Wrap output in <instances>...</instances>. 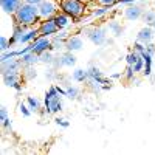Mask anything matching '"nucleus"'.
Here are the masks:
<instances>
[{
	"label": "nucleus",
	"instance_id": "1",
	"mask_svg": "<svg viewBox=\"0 0 155 155\" xmlns=\"http://www.w3.org/2000/svg\"><path fill=\"white\" fill-rule=\"evenodd\" d=\"M14 23L22 25V27H33L37 22H41L39 17V6L33 5V3H27L23 2L19 9L14 12Z\"/></svg>",
	"mask_w": 155,
	"mask_h": 155
},
{
	"label": "nucleus",
	"instance_id": "2",
	"mask_svg": "<svg viewBox=\"0 0 155 155\" xmlns=\"http://www.w3.org/2000/svg\"><path fill=\"white\" fill-rule=\"evenodd\" d=\"M41 36L39 33V25L37 27H22V25H14V30H12V34H11V44L12 47L14 45H28V44H33L36 39Z\"/></svg>",
	"mask_w": 155,
	"mask_h": 155
},
{
	"label": "nucleus",
	"instance_id": "3",
	"mask_svg": "<svg viewBox=\"0 0 155 155\" xmlns=\"http://www.w3.org/2000/svg\"><path fill=\"white\" fill-rule=\"evenodd\" d=\"M61 93L58 92L56 85L53 84L47 92H45V96H44V107H45V112L48 115H56L62 110V99H61Z\"/></svg>",
	"mask_w": 155,
	"mask_h": 155
},
{
	"label": "nucleus",
	"instance_id": "4",
	"mask_svg": "<svg viewBox=\"0 0 155 155\" xmlns=\"http://www.w3.org/2000/svg\"><path fill=\"white\" fill-rule=\"evenodd\" d=\"M59 6H61L62 12L68 14L74 20L81 19L87 9V5L82 3L81 0H59Z\"/></svg>",
	"mask_w": 155,
	"mask_h": 155
},
{
	"label": "nucleus",
	"instance_id": "5",
	"mask_svg": "<svg viewBox=\"0 0 155 155\" xmlns=\"http://www.w3.org/2000/svg\"><path fill=\"white\" fill-rule=\"evenodd\" d=\"M107 31H109L107 27H90V28L84 30V34L93 45L102 47V45H106L107 39H109L107 37Z\"/></svg>",
	"mask_w": 155,
	"mask_h": 155
},
{
	"label": "nucleus",
	"instance_id": "6",
	"mask_svg": "<svg viewBox=\"0 0 155 155\" xmlns=\"http://www.w3.org/2000/svg\"><path fill=\"white\" fill-rule=\"evenodd\" d=\"M37 6H39V17H41V20H47V19L54 17L61 11L59 0H42Z\"/></svg>",
	"mask_w": 155,
	"mask_h": 155
},
{
	"label": "nucleus",
	"instance_id": "7",
	"mask_svg": "<svg viewBox=\"0 0 155 155\" xmlns=\"http://www.w3.org/2000/svg\"><path fill=\"white\" fill-rule=\"evenodd\" d=\"M76 56L74 53H71V51H67V50H64L62 53H58L56 58H54V62H53V67L56 70H61V68H71L76 65Z\"/></svg>",
	"mask_w": 155,
	"mask_h": 155
},
{
	"label": "nucleus",
	"instance_id": "8",
	"mask_svg": "<svg viewBox=\"0 0 155 155\" xmlns=\"http://www.w3.org/2000/svg\"><path fill=\"white\" fill-rule=\"evenodd\" d=\"M87 71H88V81H95V82L101 84L104 88H107V87L112 85V78H106L98 67L90 65V67L87 68Z\"/></svg>",
	"mask_w": 155,
	"mask_h": 155
},
{
	"label": "nucleus",
	"instance_id": "9",
	"mask_svg": "<svg viewBox=\"0 0 155 155\" xmlns=\"http://www.w3.org/2000/svg\"><path fill=\"white\" fill-rule=\"evenodd\" d=\"M39 33H41V36H45V37H53L54 34H58L59 27H58L54 17L39 22Z\"/></svg>",
	"mask_w": 155,
	"mask_h": 155
},
{
	"label": "nucleus",
	"instance_id": "10",
	"mask_svg": "<svg viewBox=\"0 0 155 155\" xmlns=\"http://www.w3.org/2000/svg\"><path fill=\"white\" fill-rule=\"evenodd\" d=\"M144 12V6L140 5V3H130L127 5V8L124 9V19L127 22H137V20H141V16Z\"/></svg>",
	"mask_w": 155,
	"mask_h": 155
},
{
	"label": "nucleus",
	"instance_id": "11",
	"mask_svg": "<svg viewBox=\"0 0 155 155\" xmlns=\"http://www.w3.org/2000/svg\"><path fill=\"white\" fill-rule=\"evenodd\" d=\"M3 78V84L9 88H14L16 92L22 90V78H20V71H14V73H2Z\"/></svg>",
	"mask_w": 155,
	"mask_h": 155
},
{
	"label": "nucleus",
	"instance_id": "12",
	"mask_svg": "<svg viewBox=\"0 0 155 155\" xmlns=\"http://www.w3.org/2000/svg\"><path fill=\"white\" fill-rule=\"evenodd\" d=\"M84 48V39L78 34H73V36H68L67 41H65V50L67 51H71V53H78Z\"/></svg>",
	"mask_w": 155,
	"mask_h": 155
},
{
	"label": "nucleus",
	"instance_id": "13",
	"mask_svg": "<svg viewBox=\"0 0 155 155\" xmlns=\"http://www.w3.org/2000/svg\"><path fill=\"white\" fill-rule=\"evenodd\" d=\"M22 68H23V64L20 58H12L2 62V73H14V71L22 73Z\"/></svg>",
	"mask_w": 155,
	"mask_h": 155
},
{
	"label": "nucleus",
	"instance_id": "14",
	"mask_svg": "<svg viewBox=\"0 0 155 155\" xmlns=\"http://www.w3.org/2000/svg\"><path fill=\"white\" fill-rule=\"evenodd\" d=\"M155 39V30L150 27V25H144L138 33H137V41L141 42V44H149V42H153Z\"/></svg>",
	"mask_w": 155,
	"mask_h": 155
},
{
	"label": "nucleus",
	"instance_id": "15",
	"mask_svg": "<svg viewBox=\"0 0 155 155\" xmlns=\"http://www.w3.org/2000/svg\"><path fill=\"white\" fill-rule=\"evenodd\" d=\"M31 45H33L34 53L41 54V53H44V51H47V50H51V39L45 37V36H39Z\"/></svg>",
	"mask_w": 155,
	"mask_h": 155
},
{
	"label": "nucleus",
	"instance_id": "16",
	"mask_svg": "<svg viewBox=\"0 0 155 155\" xmlns=\"http://www.w3.org/2000/svg\"><path fill=\"white\" fill-rule=\"evenodd\" d=\"M23 3V0H0V6L5 14L14 16V12L19 9V6Z\"/></svg>",
	"mask_w": 155,
	"mask_h": 155
},
{
	"label": "nucleus",
	"instance_id": "17",
	"mask_svg": "<svg viewBox=\"0 0 155 155\" xmlns=\"http://www.w3.org/2000/svg\"><path fill=\"white\" fill-rule=\"evenodd\" d=\"M54 20H56L58 27H59V31H62V30H68L71 25H73V22H74L73 17H70L68 14H65V12H62V11H59L58 14L54 16Z\"/></svg>",
	"mask_w": 155,
	"mask_h": 155
},
{
	"label": "nucleus",
	"instance_id": "18",
	"mask_svg": "<svg viewBox=\"0 0 155 155\" xmlns=\"http://www.w3.org/2000/svg\"><path fill=\"white\" fill-rule=\"evenodd\" d=\"M110 11H112V6L96 5L92 11H90V17H92V19H101V17H106Z\"/></svg>",
	"mask_w": 155,
	"mask_h": 155
},
{
	"label": "nucleus",
	"instance_id": "19",
	"mask_svg": "<svg viewBox=\"0 0 155 155\" xmlns=\"http://www.w3.org/2000/svg\"><path fill=\"white\" fill-rule=\"evenodd\" d=\"M22 59V64L23 67H28V65H36V64H41L39 62V54L34 53V51H28V53H25L23 56H20Z\"/></svg>",
	"mask_w": 155,
	"mask_h": 155
},
{
	"label": "nucleus",
	"instance_id": "20",
	"mask_svg": "<svg viewBox=\"0 0 155 155\" xmlns=\"http://www.w3.org/2000/svg\"><path fill=\"white\" fill-rule=\"evenodd\" d=\"M141 58L144 59V71H143V74H144L146 78H149V76L152 74V65H153V56H152V54H149L147 51H143V53H141Z\"/></svg>",
	"mask_w": 155,
	"mask_h": 155
},
{
	"label": "nucleus",
	"instance_id": "21",
	"mask_svg": "<svg viewBox=\"0 0 155 155\" xmlns=\"http://www.w3.org/2000/svg\"><path fill=\"white\" fill-rule=\"evenodd\" d=\"M107 28H109V31L113 34V37H121V36L124 34V27H123L118 20H110V22L107 23Z\"/></svg>",
	"mask_w": 155,
	"mask_h": 155
},
{
	"label": "nucleus",
	"instance_id": "22",
	"mask_svg": "<svg viewBox=\"0 0 155 155\" xmlns=\"http://www.w3.org/2000/svg\"><path fill=\"white\" fill-rule=\"evenodd\" d=\"M54 58H56V54L53 53V50H47V51H44V53L39 54V62H41L42 65L50 67V65H53Z\"/></svg>",
	"mask_w": 155,
	"mask_h": 155
},
{
	"label": "nucleus",
	"instance_id": "23",
	"mask_svg": "<svg viewBox=\"0 0 155 155\" xmlns=\"http://www.w3.org/2000/svg\"><path fill=\"white\" fill-rule=\"evenodd\" d=\"M71 79L74 82H87L88 81V71L84 68H74L71 73Z\"/></svg>",
	"mask_w": 155,
	"mask_h": 155
},
{
	"label": "nucleus",
	"instance_id": "24",
	"mask_svg": "<svg viewBox=\"0 0 155 155\" xmlns=\"http://www.w3.org/2000/svg\"><path fill=\"white\" fill-rule=\"evenodd\" d=\"M25 102L28 104V107L31 109V112H33V113L41 112V109H42V102H41V99H37L36 96H28Z\"/></svg>",
	"mask_w": 155,
	"mask_h": 155
},
{
	"label": "nucleus",
	"instance_id": "25",
	"mask_svg": "<svg viewBox=\"0 0 155 155\" xmlns=\"http://www.w3.org/2000/svg\"><path fill=\"white\" fill-rule=\"evenodd\" d=\"M37 76V71L34 68V65H28V67H23L22 68V78L25 81H31Z\"/></svg>",
	"mask_w": 155,
	"mask_h": 155
},
{
	"label": "nucleus",
	"instance_id": "26",
	"mask_svg": "<svg viewBox=\"0 0 155 155\" xmlns=\"http://www.w3.org/2000/svg\"><path fill=\"white\" fill-rule=\"evenodd\" d=\"M79 95H81V90L78 88V87H74L71 84H67L65 85V96L68 99H78V98H79Z\"/></svg>",
	"mask_w": 155,
	"mask_h": 155
},
{
	"label": "nucleus",
	"instance_id": "27",
	"mask_svg": "<svg viewBox=\"0 0 155 155\" xmlns=\"http://www.w3.org/2000/svg\"><path fill=\"white\" fill-rule=\"evenodd\" d=\"M0 120H2V124L5 129H11V121H9V116H8V109L5 106L0 107Z\"/></svg>",
	"mask_w": 155,
	"mask_h": 155
},
{
	"label": "nucleus",
	"instance_id": "28",
	"mask_svg": "<svg viewBox=\"0 0 155 155\" xmlns=\"http://www.w3.org/2000/svg\"><path fill=\"white\" fill-rule=\"evenodd\" d=\"M141 20L144 22V25H150L155 20V9H144L143 16H141Z\"/></svg>",
	"mask_w": 155,
	"mask_h": 155
},
{
	"label": "nucleus",
	"instance_id": "29",
	"mask_svg": "<svg viewBox=\"0 0 155 155\" xmlns=\"http://www.w3.org/2000/svg\"><path fill=\"white\" fill-rule=\"evenodd\" d=\"M140 58H141V54L138 53V51L134 50V51H130V53L126 54V64H127V65H134V64H135Z\"/></svg>",
	"mask_w": 155,
	"mask_h": 155
},
{
	"label": "nucleus",
	"instance_id": "30",
	"mask_svg": "<svg viewBox=\"0 0 155 155\" xmlns=\"http://www.w3.org/2000/svg\"><path fill=\"white\" fill-rule=\"evenodd\" d=\"M11 47H12V44H11V39H8L6 36H0V50L2 51H8V50H11Z\"/></svg>",
	"mask_w": 155,
	"mask_h": 155
},
{
	"label": "nucleus",
	"instance_id": "31",
	"mask_svg": "<svg viewBox=\"0 0 155 155\" xmlns=\"http://www.w3.org/2000/svg\"><path fill=\"white\" fill-rule=\"evenodd\" d=\"M132 68H134V71H135V74H138V73H143L144 71V59L143 58H140L134 65H132Z\"/></svg>",
	"mask_w": 155,
	"mask_h": 155
},
{
	"label": "nucleus",
	"instance_id": "32",
	"mask_svg": "<svg viewBox=\"0 0 155 155\" xmlns=\"http://www.w3.org/2000/svg\"><path fill=\"white\" fill-rule=\"evenodd\" d=\"M19 110H20V113L25 116V118H28V116H31V109L28 107V104H27V102H20V104H19Z\"/></svg>",
	"mask_w": 155,
	"mask_h": 155
},
{
	"label": "nucleus",
	"instance_id": "33",
	"mask_svg": "<svg viewBox=\"0 0 155 155\" xmlns=\"http://www.w3.org/2000/svg\"><path fill=\"white\" fill-rule=\"evenodd\" d=\"M123 76H124V79H126V81H132V79H134V78H135V71H134L132 65H127V67H126Z\"/></svg>",
	"mask_w": 155,
	"mask_h": 155
},
{
	"label": "nucleus",
	"instance_id": "34",
	"mask_svg": "<svg viewBox=\"0 0 155 155\" xmlns=\"http://www.w3.org/2000/svg\"><path fill=\"white\" fill-rule=\"evenodd\" d=\"M54 123H56L59 127H64V129H67V127L70 126V121L65 120V118H61V116H58V118L54 120Z\"/></svg>",
	"mask_w": 155,
	"mask_h": 155
},
{
	"label": "nucleus",
	"instance_id": "35",
	"mask_svg": "<svg viewBox=\"0 0 155 155\" xmlns=\"http://www.w3.org/2000/svg\"><path fill=\"white\" fill-rule=\"evenodd\" d=\"M96 5H102V6H113L118 3V0H95Z\"/></svg>",
	"mask_w": 155,
	"mask_h": 155
},
{
	"label": "nucleus",
	"instance_id": "36",
	"mask_svg": "<svg viewBox=\"0 0 155 155\" xmlns=\"http://www.w3.org/2000/svg\"><path fill=\"white\" fill-rule=\"evenodd\" d=\"M146 51H147L149 54L155 56V44H153V42H149V44H146Z\"/></svg>",
	"mask_w": 155,
	"mask_h": 155
},
{
	"label": "nucleus",
	"instance_id": "37",
	"mask_svg": "<svg viewBox=\"0 0 155 155\" xmlns=\"http://www.w3.org/2000/svg\"><path fill=\"white\" fill-rule=\"evenodd\" d=\"M23 2H27V3H33V5H39L42 2V0H23Z\"/></svg>",
	"mask_w": 155,
	"mask_h": 155
},
{
	"label": "nucleus",
	"instance_id": "38",
	"mask_svg": "<svg viewBox=\"0 0 155 155\" xmlns=\"http://www.w3.org/2000/svg\"><path fill=\"white\" fill-rule=\"evenodd\" d=\"M110 78H112V79H118V78H121V73H113Z\"/></svg>",
	"mask_w": 155,
	"mask_h": 155
},
{
	"label": "nucleus",
	"instance_id": "39",
	"mask_svg": "<svg viewBox=\"0 0 155 155\" xmlns=\"http://www.w3.org/2000/svg\"><path fill=\"white\" fill-rule=\"evenodd\" d=\"M82 3H85V5H88V3H92V2H95V0H81Z\"/></svg>",
	"mask_w": 155,
	"mask_h": 155
},
{
	"label": "nucleus",
	"instance_id": "40",
	"mask_svg": "<svg viewBox=\"0 0 155 155\" xmlns=\"http://www.w3.org/2000/svg\"><path fill=\"white\" fill-rule=\"evenodd\" d=\"M150 27H152V28H153V30H155V20H153V22H152V23H150Z\"/></svg>",
	"mask_w": 155,
	"mask_h": 155
}]
</instances>
